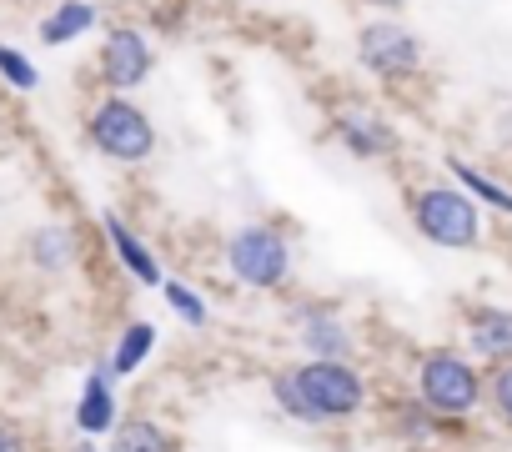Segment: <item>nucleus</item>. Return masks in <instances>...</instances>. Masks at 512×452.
<instances>
[{
  "label": "nucleus",
  "instance_id": "nucleus-12",
  "mask_svg": "<svg viewBox=\"0 0 512 452\" xmlns=\"http://www.w3.org/2000/svg\"><path fill=\"white\" fill-rule=\"evenodd\" d=\"M76 422H81V432H111V427H116V402H111V392H106V372H96V377L86 382V397H81V407H76Z\"/></svg>",
  "mask_w": 512,
  "mask_h": 452
},
{
  "label": "nucleus",
  "instance_id": "nucleus-1",
  "mask_svg": "<svg viewBox=\"0 0 512 452\" xmlns=\"http://www.w3.org/2000/svg\"><path fill=\"white\" fill-rule=\"evenodd\" d=\"M292 382H297V397L307 402V417H312V422L352 417V412L362 407V397H367L362 377H357L342 357H317V362L297 367Z\"/></svg>",
  "mask_w": 512,
  "mask_h": 452
},
{
  "label": "nucleus",
  "instance_id": "nucleus-9",
  "mask_svg": "<svg viewBox=\"0 0 512 452\" xmlns=\"http://www.w3.org/2000/svg\"><path fill=\"white\" fill-rule=\"evenodd\" d=\"M337 131H342V141H347L357 156H382V151L392 146V131H387L372 111H362V106L347 111V116L337 121Z\"/></svg>",
  "mask_w": 512,
  "mask_h": 452
},
{
  "label": "nucleus",
  "instance_id": "nucleus-19",
  "mask_svg": "<svg viewBox=\"0 0 512 452\" xmlns=\"http://www.w3.org/2000/svg\"><path fill=\"white\" fill-rule=\"evenodd\" d=\"M487 397H492V407H497V412L512 422V357H507V362L492 372V387H487Z\"/></svg>",
  "mask_w": 512,
  "mask_h": 452
},
{
  "label": "nucleus",
  "instance_id": "nucleus-14",
  "mask_svg": "<svg viewBox=\"0 0 512 452\" xmlns=\"http://www.w3.org/2000/svg\"><path fill=\"white\" fill-rule=\"evenodd\" d=\"M111 452H171V437H166L156 422L131 417V422L116 427V447H111Z\"/></svg>",
  "mask_w": 512,
  "mask_h": 452
},
{
  "label": "nucleus",
  "instance_id": "nucleus-7",
  "mask_svg": "<svg viewBox=\"0 0 512 452\" xmlns=\"http://www.w3.org/2000/svg\"><path fill=\"white\" fill-rule=\"evenodd\" d=\"M101 66H106V81H111L116 91L141 86L146 71H151V46H146V36L131 31V26H116V31L106 36V56H101Z\"/></svg>",
  "mask_w": 512,
  "mask_h": 452
},
{
  "label": "nucleus",
  "instance_id": "nucleus-8",
  "mask_svg": "<svg viewBox=\"0 0 512 452\" xmlns=\"http://www.w3.org/2000/svg\"><path fill=\"white\" fill-rule=\"evenodd\" d=\"M467 337H472V352H482L492 362H507L512 357V307H482V312H472Z\"/></svg>",
  "mask_w": 512,
  "mask_h": 452
},
{
  "label": "nucleus",
  "instance_id": "nucleus-2",
  "mask_svg": "<svg viewBox=\"0 0 512 452\" xmlns=\"http://www.w3.org/2000/svg\"><path fill=\"white\" fill-rule=\"evenodd\" d=\"M412 221H417V232L437 247H472L482 237V221H477V206L452 191V186H427L417 191L412 201Z\"/></svg>",
  "mask_w": 512,
  "mask_h": 452
},
{
  "label": "nucleus",
  "instance_id": "nucleus-23",
  "mask_svg": "<svg viewBox=\"0 0 512 452\" xmlns=\"http://www.w3.org/2000/svg\"><path fill=\"white\" fill-rule=\"evenodd\" d=\"M81 452H91V447H81Z\"/></svg>",
  "mask_w": 512,
  "mask_h": 452
},
{
  "label": "nucleus",
  "instance_id": "nucleus-16",
  "mask_svg": "<svg viewBox=\"0 0 512 452\" xmlns=\"http://www.w3.org/2000/svg\"><path fill=\"white\" fill-rule=\"evenodd\" d=\"M151 347H156V332H151L146 322H131L126 337H121V347H116V362H111V367H116V372H131V367H141V357H146Z\"/></svg>",
  "mask_w": 512,
  "mask_h": 452
},
{
  "label": "nucleus",
  "instance_id": "nucleus-18",
  "mask_svg": "<svg viewBox=\"0 0 512 452\" xmlns=\"http://www.w3.org/2000/svg\"><path fill=\"white\" fill-rule=\"evenodd\" d=\"M0 76H6L11 86H21V91H31L41 76H36V66L21 56V51H11V46H0Z\"/></svg>",
  "mask_w": 512,
  "mask_h": 452
},
{
  "label": "nucleus",
  "instance_id": "nucleus-21",
  "mask_svg": "<svg viewBox=\"0 0 512 452\" xmlns=\"http://www.w3.org/2000/svg\"><path fill=\"white\" fill-rule=\"evenodd\" d=\"M0 452H21V437H16L6 422H0Z\"/></svg>",
  "mask_w": 512,
  "mask_h": 452
},
{
  "label": "nucleus",
  "instance_id": "nucleus-4",
  "mask_svg": "<svg viewBox=\"0 0 512 452\" xmlns=\"http://www.w3.org/2000/svg\"><path fill=\"white\" fill-rule=\"evenodd\" d=\"M417 392L432 412H447V417H462L477 407L482 397V382L472 372V362H462L457 352H432L417 372Z\"/></svg>",
  "mask_w": 512,
  "mask_h": 452
},
{
  "label": "nucleus",
  "instance_id": "nucleus-5",
  "mask_svg": "<svg viewBox=\"0 0 512 452\" xmlns=\"http://www.w3.org/2000/svg\"><path fill=\"white\" fill-rule=\"evenodd\" d=\"M226 262H231V272L246 287H277V282H287L292 252H287V242L277 232H267V226H246V232L231 237Z\"/></svg>",
  "mask_w": 512,
  "mask_h": 452
},
{
  "label": "nucleus",
  "instance_id": "nucleus-15",
  "mask_svg": "<svg viewBox=\"0 0 512 452\" xmlns=\"http://www.w3.org/2000/svg\"><path fill=\"white\" fill-rule=\"evenodd\" d=\"M71 257H76L71 232H61V226H46V232H36V267H46V272H66Z\"/></svg>",
  "mask_w": 512,
  "mask_h": 452
},
{
  "label": "nucleus",
  "instance_id": "nucleus-10",
  "mask_svg": "<svg viewBox=\"0 0 512 452\" xmlns=\"http://www.w3.org/2000/svg\"><path fill=\"white\" fill-rule=\"evenodd\" d=\"M91 26H96V11L86 6V0H61V6L46 16V26H41V41L46 46H66L81 31H91Z\"/></svg>",
  "mask_w": 512,
  "mask_h": 452
},
{
  "label": "nucleus",
  "instance_id": "nucleus-3",
  "mask_svg": "<svg viewBox=\"0 0 512 452\" xmlns=\"http://www.w3.org/2000/svg\"><path fill=\"white\" fill-rule=\"evenodd\" d=\"M91 141H96V151H106L116 161H146L156 151V131H151L146 111L121 96H111L91 111Z\"/></svg>",
  "mask_w": 512,
  "mask_h": 452
},
{
  "label": "nucleus",
  "instance_id": "nucleus-6",
  "mask_svg": "<svg viewBox=\"0 0 512 452\" xmlns=\"http://www.w3.org/2000/svg\"><path fill=\"white\" fill-rule=\"evenodd\" d=\"M357 56H362V66H367L372 76L397 81V76H412V71H417L422 46L412 41V31H402V26H392V21H372V26L362 31V41H357Z\"/></svg>",
  "mask_w": 512,
  "mask_h": 452
},
{
  "label": "nucleus",
  "instance_id": "nucleus-22",
  "mask_svg": "<svg viewBox=\"0 0 512 452\" xmlns=\"http://www.w3.org/2000/svg\"><path fill=\"white\" fill-rule=\"evenodd\" d=\"M367 6H382V11H397V6H402V0H367Z\"/></svg>",
  "mask_w": 512,
  "mask_h": 452
},
{
  "label": "nucleus",
  "instance_id": "nucleus-20",
  "mask_svg": "<svg viewBox=\"0 0 512 452\" xmlns=\"http://www.w3.org/2000/svg\"><path fill=\"white\" fill-rule=\"evenodd\" d=\"M166 302H171V307H176L186 322H206V307H201V297H191L186 287H176V282H171V287H166Z\"/></svg>",
  "mask_w": 512,
  "mask_h": 452
},
{
  "label": "nucleus",
  "instance_id": "nucleus-11",
  "mask_svg": "<svg viewBox=\"0 0 512 452\" xmlns=\"http://www.w3.org/2000/svg\"><path fill=\"white\" fill-rule=\"evenodd\" d=\"M302 342H307L312 352H322V357H347V352H352V337H347V327H342L332 312H307Z\"/></svg>",
  "mask_w": 512,
  "mask_h": 452
},
{
  "label": "nucleus",
  "instance_id": "nucleus-13",
  "mask_svg": "<svg viewBox=\"0 0 512 452\" xmlns=\"http://www.w3.org/2000/svg\"><path fill=\"white\" fill-rule=\"evenodd\" d=\"M106 232H111L116 257H121V262H126V267H131L141 282H151V287H156V282H161V267H156V262L146 257V247H141V242L126 232V221H116V211H106Z\"/></svg>",
  "mask_w": 512,
  "mask_h": 452
},
{
  "label": "nucleus",
  "instance_id": "nucleus-17",
  "mask_svg": "<svg viewBox=\"0 0 512 452\" xmlns=\"http://www.w3.org/2000/svg\"><path fill=\"white\" fill-rule=\"evenodd\" d=\"M452 176H457L462 186H472V191H477L482 201H492L497 211H512V191H502V186H497V181H487L482 171H472V166H462V161H452Z\"/></svg>",
  "mask_w": 512,
  "mask_h": 452
}]
</instances>
